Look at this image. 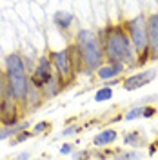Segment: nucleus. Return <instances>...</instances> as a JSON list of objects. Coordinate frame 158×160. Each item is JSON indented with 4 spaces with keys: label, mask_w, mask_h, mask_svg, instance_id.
Masks as SVG:
<instances>
[{
    "label": "nucleus",
    "mask_w": 158,
    "mask_h": 160,
    "mask_svg": "<svg viewBox=\"0 0 158 160\" xmlns=\"http://www.w3.org/2000/svg\"><path fill=\"white\" fill-rule=\"evenodd\" d=\"M73 20H75V15L69 13V11H57L55 15H53V22L57 24V28L62 31H67L71 28V24H73Z\"/></svg>",
    "instance_id": "nucleus-14"
},
{
    "label": "nucleus",
    "mask_w": 158,
    "mask_h": 160,
    "mask_svg": "<svg viewBox=\"0 0 158 160\" xmlns=\"http://www.w3.org/2000/svg\"><path fill=\"white\" fill-rule=\"evenodd\" d=\"M55 75V69H53V62H51L49 55H42L37 58V64L31 71L29 75V84L33 88L42 91V88L51 80V77Z\"/></svg>",
    "instance_id": "nucleus-7"
},
{
    "label": "nucleus",
    "mask_w": 158,
    "mask_h": 160,
    "mask_svg": "<svg viewBox=\"0 0 158 160\" xmlns=\"http://www.w3.org/2000/svg\"><path fill=\"white\" fill-rule=\"evenodd\" d=\"M98 35L104 55H106V64H122V66H136V51L133 48L129 35L126 31V26H111L106 28Z\"/></svg>",
    "instance_id": "nucleus-1"
},
{
    "label": "nucleus",
    "mask_w": 158,
    "mask_h": 160,
    "mask_svg": "<svg viewBox=\"0 0 158 160\" xmlns=\"http://www.w3.org/2000/svg\"><path fill=\"white\" fill-rule=\"evenodd\" d=\"M51 62H53V69L57 73V77H58L66 86L69 84L73 77H75V64H73V57H71V51L69 48H66V49H60V51H55V53H51Z\"/></svg>",
    "instance_id": "nucleus-5"
},
{
    "label": "nucleus",
    "mask_w": 158,
    "mask_h": 160,
    "mask_svg": "<svg viewBox=\"0 0 158 160\" xmlns=\"http://www.w3.org/2000/svg\"><path fill=\"white\" fill-rule=\"evenodd\" d=\"M126 31L129 40L136 51V66H144L149 60V48H147V17L144 13H138L136 17L126 22Z\"/></svg>",
    "instance_id": "nucleus-4"
},
{
    "label": "nucleus",
    "mask_w": 158,
    "mask_h": 160,
    "mask_svg": "<svg viewBox=\"0 0 158 160\" xmlns=\"http://www.w3.org/2000/svg\"><path fill=\"white\" fill-rule=\"evenodd\" d=\"M78 126H69V128H66V129L62 131V137H69V135H75V133H78Z\"/></svg>",
    "instance_id": "nucleus-22"
},
{
    "label": "nucleus",
    "mask_w": 158,
    "mask_h": 160,
    "mask_svg": "<svg viewBox=\"0 0 158 160\" xmlns=\"http://www.w3.org/2000/svg\"><path fill=\"white\" fill-rule=\"evenodd\" d=\"M75 46L80 53L82 73H86V75L96 73L106 64V55H104L102 42L93 29H80L77 33V38H75Z\"/></svg>",
    "instance_id": "nucleus-2"
},
{
    "label": "nucleus",
    "mask_w": 158,
    "mask_h": 160,
    "mask_svg": "<svg viewBox=\"0 0 158 160\" xmlns=\"http://www.w3.org/2000/svg\"><path fill=\"white\" fill-rule=\"evenodd\" d=\"M22 104L18 100H15L11 95H6L2 102H0V126L2 128H9V126H17L22 122Z\"/></svg>",
    "instance_id": "nucleus-6"
},
{
    "label": "nucleus",
    "mask_w": 158,
    "mask_h": 160,
    "mask_svg": "<svg viewBox=\"0 0 158 160\" xmlns=\"http://www.w3.org/2000/svg\"><path fill=\"white\" fill-rule=\"evenodd\" d=\"M73 151H75V146H73V144H64V146L60 148V153H62V155H69Z\"/></svg>",
    "instance_id": "nucleus-23"
},
{
    "label": "nucleus",
    "mask_w": 158,
    "mask_h": 160,
    "mask_svg": "<svg viewBox=\"0 0 158 160\" xmlns=\"http://www.w3.org/2000/svg\"><path fill=\"white\" fill-rule=\"evenodd\" d=\"M29 137H33V133H29V131H22V133H18L15 138L11 140V146H15V144H20V142H24V140H27Z\"/></svg>",
    "instance_id": "nucleus-20"
},
{
    "label": "nucleus",
    "mask_w": 158,
    "mask_h": 160,
    "mask_svg": "<svg viewBox=\"0 0 158 160\" xmlns=\"http://www.w3.org/2000/svg\"><path fill=\"white\" fill-rule=\"evenodd\" d=\"M124 144H127V146H142L144 142H142V138H140V133H136V131H133V133H127L126 135V138H124Z\"/></svg>",
    "instance_id": "nucleus-18"
},
{
    "label": "nucleus",
    "mask_w": 158,
    "mask_h": 160,
    "mask_svg": "<svg viewBox=\"0 0 158 160\" xmlns=\"http://www.w3.org/2000/svg\"><path fill=\"white\" fill-rule=\"evenodd\" d=\"M153 115H156L155 108H149V106H136V108H131V109L124 115L126 120H136V118H151Z\"/></svg>",
    "instance_id": "nucleus-13"
},
{
    "label": "nucleus",
    "mask_w": 158,
    "mask_h": 160,
    "mask_svg": "<svg viewBox=\"0 0 158 160\" xmlns=\"http://www.w3.org/2000/svg\"><path fill=\"white\" fill-rule=\"evenodd\" d=\"M4 71L7 77V95L22 104L29 89V71L24 57L20 53H9L6 57Z\"/></svg>",
    "instance_id": "nucleus-3"
},
{
    "label": "nucleus",
    "mask_w": 158,
    "mask_h": 160,
    "mask_svg": "<svg viewBox=\"0 0 158 160\" xmlns=\"http://www.w3.org/2000/svg\"><path fill=\"white\" fill-rule=\"evenodd\" d=\"M0 102H2V98H0Z\"/></svg>",
    "instance_id": "nucleus-26"
},
{
    "label": "nucleus",
    "mask_w": 158,
    "mask_h": 160,
    "mask_svg": "<svg viewBox=\"0 0 158 160\" xmlns=\"http://www.w3.org/2000/svg\"><path fill=\"white\" fill-rule=\"evenodd\" d=\"M113 98V89L109 86H102L96 93H95V100L96 102H107V100Z\"/></svg>",
    "instance_id": "nucleus-17"
},
{
    "label": "nucleus",
    "mask_w": 158,
    "mask_h": 160,
    "mask_svg": "<svg viewBox=\"0 0 158 160\" xmlns=\"http://www.w3.org/2000/svg\"><path fill=\"white\" fill-rule=\"evenodd\" d=\"M29 157H31L29 151H22V153L17 155V158H15V160H29Z\"/></svg>",
    "instance_id": "nucleus-24"
},
{
    "label": "nucleus",
    "mask_w": 158,
    "mask_h": 160,
    "mask_svg": "<svg viewBox=\"0 0 158 160\" xmlns=\"http://www.w3.org/2000/svg\"><path fill=\"white\" fill-rule=\"evenodd\" d=\"M116 131L115 129H104L100 131L98 135L93 138V146L95 148H104V146H109V144H113L115 140H116Z\"/></svg>",
    "instance_id": "nucleus-15"
},
{
    "label": "nucleus",
    "mask_w": 158,
    "mask_h": 160,
    "mask_svg": "<svg viewBox=\"0 0 158 160\" xmlns=\"http://www.w3.org/2000/svg\"><path fill=\"white\" fill-rule=\"evenodd\" d=\"M124 71H126V66H122V64H104L96 71V77L100 80H116Z\"/></svg>",
    "instance_id": "nucleus-11"
},
{
    "label": "nucleus",
    "mask_w": 158,
    "mask_h": 160,
    "mask_svg": "<svg viewBox=\"0 0 158 160\" xmlns=\"http://www.w3.org/2000/svg\"><path fill=\"white\" fill-rule=\"evenodd\" d=\"M147 48L149 60H158V13L147 15Z\"/></svg>",
    "instance_id": "nucleus-9"
},
{
    "label": "nucleus",
    "mask_w": 158,
    "mask_h": 160,
    "mask_svg": "<svg viewBox=\"0 0 158 160\" xmlns=\"http://www.w3.org/2000/svg\"><path fill=\"white\" fill-rule=\"evenodd\" d=\"M115 160H131V157L129 155H120L118 158H115Z\"/></svg>",
    "instance_id": "nucleus-25"
},
{
    "label": "nucleus",
    "mask_w": 158,
    "mask_h": 160,
    "mask_svg": "<svg viewBox=\"0 0 158 160\" xmlns=\"http://www.w3.org/2000/svg\"><path fill=\"white\" fill-rule=\"evenodd\" d=\"M64 88H66V84H64V82H62L58 77H57V73H55V75L51 77L49 82H47V84L42 88V95H44V98H46V100L55 98L60 91L64 89Z\"/></svg>",
    "instance_id": "nucleus-12"
},
{
    "label": "nucleus",
    "mask_w": 158,
    "mask_h": 160,
    "mask_svg": "<svg viewBox=\"0 0 158 160\" xmlns=\"http://www.w3.org/2000/svg\"><path fill=\"white\" fill-rule=\"evenodd\" d=\"M7 95V77H6V71L0 68V98H4Z\"/></svg>",
    "instance_id": "nucleus-19"
},
{
    "label": "nucleus",
    "mask_w": 158,
    "mask_h": 160,
    "mask_svg": "<svg viewBox=\"0 0 158 160\" xmlns=\"http://www.w3.org/2000/svg\"><path fill=\"white\" fill-rule=\"evenodd\" d=\"M46 128H49V122H40V124L35 126V129L31 131V133H33V135H38L42 131H46Z\"/></svg>",
    "instance_id": "nucleus-21"
},
{
    "label": "nucleus",
    "mask_w": 158,
    "mask_h": 160,
    "mask_svg": "<svg viewBox=\"0 0 158 160\" xmlns=\"http://www.w3.org/2000/svg\"><path fill=\"white\" fill-rule=\"evenodd\" d=\"M29 128V122H26V120H22L20 124H17V126H9V128H0V140H6V138H15L18 133H22V131H26Z\"/></svg>",
    "instance_id": "nucleus-16"
},
{
    "label": "nucleus",
    "mask_w": 158,
    "mask_h": 160,
    "mask_svg": "<svg viewBox=\"0 0 158 160\" xmlns=\"http://www.w3.org/2000/svg\"><path fill=\"white\" fill-rule=\"evenodd\" d=\"M44 95H42V91L37 89V88H33L29 84V89H27V95H26V98H24V102H22V109H24V113L26 111H35L38 109L40 106L44 104Z\"/></svg>",
    "instance_id": "nucleus-10"
},
{
    "label": "nucleus",
    "mask_w": 158,
    "mask_h": 160,
    "mask_svg": "<svg viewBox=\"0 0 158 160\" xmlns=\"http://www.w3.org/2000/svg\"><path fill=\"white\" fill-rule=\"evenodd\" d=\"M156 77V69H146V71H138L135 75H131L127 78H124L122 88L126 91H136L142 86H147L149 82H153Z\"/></svg>",
    "instance_id": "nucleus-8"
}]
</instances>
